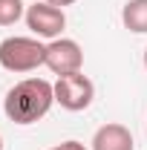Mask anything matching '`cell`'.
<instances>
[{
	"label": "cell",
	"mask_w": 147,
	"mask_h": 150,
	"mask_svg": "<svg viewBox=\"0 0 147 150\" xmlns=\"http://www.w3.org/2000/svg\"><path fill=\"white\" fill-rule=\"evenodd\" d=\"M52 104H55V84H49L46 78H23L6 93L3 112L15 124H35L52 110Z\"/></svg>",
	"instance_id": "cell-1"
},
{
	"label": "cell",
	"mask_w": 147,
	"mask_h": 150,
	"mask_svg": "<svg viewBox=\"0 0 147 150\" xmlns=\"http://www.w3.org/2000/svg\"><path fill=\"white\" fill-rule=\"evenodd\" d=\"M46 64V43L40 38H6L0 43V67L9 72H32Z\"/></svg>",
	"instance_id": "cell-2"
},
{
	"label": "cell",
	"mask_w": 147,
	"mask_h": 150,
	"mask_svg": "<svg viewBox=\"0 0 147 150\" xmlns=\"http://www.w3.org/2000/svg\"><path fill=\"white\" fill-rule=\"evenodd\" d=\"M92 98H95V87L84 72L61 75L55 81V104H61L64 110L81 112L92 104Z\"/></svg>",
	"instance_id": "cell-3"
},
{
	"label": "cell",
	"mask_w": 147,
	"mask_h": 150,
	"mask_svg": "<svg viewBox=\"0 0 147 150\" xmlns=\"http://www.w3.org/2000/svg\"><path fill=\"white\" fill-rule=\"evenodd\" d=\"M26 26L32 29V35L40 40H55L61 38V32L66 29V15L64 9H58L52 3H32L26 6Z\"/></svg>",
	"instance_id": "cell-4"
},
{
	"label": "cell",
	"mask_w": 147,
	"mask_h": 150,
	"mask_svg": "<svg viewBox=\"0 0 147 150\" xmlns=\"http://www.w3.org/2000/svg\"><path fill=\"white\" fill-rule=\"evenodd\" d=\"M49 72L61 75H75L84 69V52L81 46L75 43L72 38H55L46 43V64H43Z\"/></svg>",
	"instance_id": "cell-5"
},
{
	"label": "cell",
	"mask_w": 147,
	"mask_h": 150,
	"mask_svg": "<svg viewBox=\"0 0 147 150\" xmlns=\"http://www.w3.org/2000/svg\"><path fill=\"white\" fill-rule=\"evenodd\" d=\"M133 133L118 124V121H110V124H101L95 136L90 142V150H133Z\"/></svg>",
	"instance_id": "cell-6"
},
{
	"label": "cell",
	"mask_w": 147,
	"mask_h": 150,
	"mask_svg": "<svg viewBox=\"0 0 147 150\" xmlns=\"http://www.w3.org/2000/svg\"><path fill=\"white\" fill-rule=\"evenodd\" d=\"M121 20L130 32L147 35V0H127L121 9Z\"/></svg>",
	"instance_id": "cell-7"
},
{
	"label": "cell",
	"mask_w": 147,
	"mask_h": 150,
	"mask_svg": "<svg viewBox=\"0 0 147 150\" xmlns=\"http://www.w3.org/2000/svg\"><path fill=\"white\" fill-rule=\"evenodd\" d=\"M20 18H26L23 0H0V26H15Z\"/></svg>",
	"instance_id": "cell-8"
},
{
	"label": "cell",
	"mask_w": 147,
	"mask_h": 150,
	"mask_svg": "<svg viewBox=\"0 0 147 150\" xmlns=\"http://www.w3.org/2000/svg\"><path fill=\"white\" fill-rule=\"evenodd\" d=\"M49 150H87L81 142H75V139H69V142H61V144H55V147H49Z\"/></svg>",
	"instance_id": "cell-9"
},
{
	"label": "cell",
	"mask_w": 147,
	"mask_h": 150,
	"mask_svg": "<svg viewBox=\"0 0 147 150\" xmlns=\"http://www.w3.org/2000/svg\"><path fill=\"white\" fill-rule=\"evenodd\" d=\"M43 3H52V6H58V9H64V6H72V3H78V0H43Z\"/></svg>",
	"instance_id": "cell-10"
},
{
	"label": "cell",
	"mask_w": 147,
	"mask_h": 150,
	"mask_svg": "<svg viewBox=\"0 0 147 150\" xmlns=\"http://www.w3.org/2000/svg\"><path fill=\"white\" fill-rule=\"evenodd\" d=\"M144 67H147V49H144Z\"/></svg>",
	"instance_id": "cell-11"
},
{
	"label": "cell",
	"mask_w": 147,
	"mask_h": 150,
	"mask_svg": "<svg viewBox=\"0 0 147 150\" xmlns=\"http://www.w3.org/2000/svg\"><path fill=\"white\" fill-rule=\"evenodd\" d=\"M0 150H3V139H0Z\"/></svg>",
	"instance_id": "cell-12"
}]
</instances>
